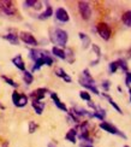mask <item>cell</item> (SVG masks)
Segmentation results:
<instances>
[{
	"mask_svg": "<svg viewBox=\"0 0 131 147\" xmlns=\"http://www.w3.org/2000/svg\"><path fill=\"white\" fill-rule=\"evenodd\" d=\"M79 84L81 86H83L84 88H87L88 90H91L94 94H96V95H99L100 94V92H99V89L96 88V83H95V80L91 77V75H90V72H89V70L88 69H84L83 70V72H82V76L79 77Z\"/></svg>",
	"mask_w": 131,
	"mask_h": 147,
	"instance_id": "obj_1",
	"label": "cell"
},
{
	"mask_svg": "<svg viewBox=\"0 0 131 147\" xmlns=\"http://www.w3.org/2000/svg\"><path fill=\"white\" fill-rule=\"evenodd\" d=\"M69 35L65 30L60 28H55L51 32V41L54 45H57V47H65L67 44Z\"/></svg>",
	"mask_w": 131,
	"mask_h": 147,
	"instance_id": "obj_2",
	"label": "cell"
},
{
	"mask_svg": "<svg viewBox=\"0 0 131 147\" xmlns=\"http://www.w3.org/2000/svg\"><path fill=\"white\" fill-rule=\"evenodd\" d=\"M100 128H101L102 130L110 133V134H113V135H118V136H122L123 139H126L125 134H124L123 131H120V130L118 129L117 127H114L113 124H111L110 122H105V121L101 122V123H100Z\"/></svg>",
	"mask_w": 131,
	"mask_h": 147,
	"instance_id": "obj_3",
	"label": "cell"
},
{
	"mask_svg": "<svg viewBox=\"0 0 131 147\" xmlns=\"http://www.w3.org/2000/svg\"><path fill=\"white\" fill-rule=\"evenodd\" d=\"M96 32L97 34L101 36V39H103L105 41H108L111 39V35H112V30L110 28V26L107 23H99L96 26Z\"/></svg>",
	"mask_w": 131,
	"mask_h": 147,
	"instance_id": "obj_4",
	"label": "cell"
},
{
	"mask_svg": "<svg viewBox=\"0 0 131 147\" xmlns=\"http://www.w3.org/2000/svg\"><path fill=\"white\" fill-rule=\"evenodd\" d=\"M35 64H34V66H33V71H36V70H39V69H41L43 65H48V66H51L52 64H53V58L49 56L48 54V52L43 56L42 58H40V59H37L36 62H34Z\"/></svg>",
	"mask_w": 131,
	"mask_h": 147,
	"instance_id": "obj_5",
	"label": "cell"
},
{
	"mask_svg": "<svg viewBox=\"0 0 131 147\" xmlns=\"http://www.w3.org/2000/svg\"><path fill=\"white\" fill-rule=\"evenodd\" d=\"M12 101H13L15 106L24 107L28 104V96L26 94L18 93V92H13V93H12Z\"/></svg>",
	"mask_w": 131,
	"mask_h": 147,
	"instance_id": "obj_6",
	"label": "cell"
},
{
	"mask_svg": "<svg viewBox=\"0 0 131 147\" xmlns=\"http://www.w3.org/2000/svg\"><path fill=\"white\" fill-rule=\"evenodd\" d=\"M78 10H79V13L82 16L83 20L88 21L90 16H91V7L89 3L87 1H78Z\"/></svg>",
	"mask_w": 131,
	"mask_h": 147,
	"instance_id": "obj_7",
	"label": "cell"
},
{
	"mask_svg": "<svg viewBox=\"0 0 131 147\" xmlns=\"http://www.w3.org/2000/svg\"><path fill=\"white\" fill-rule=\"evenodd\" d=\"M0 10L7 16H12V15L16 13V6L12 1H10V0L0 1Z\"/></svg>",
	"mask_w": 131,
	"mask_h": 147,
	"instance_id": "obj_8",
	"label": "cell"
},
{
	"mask_svg": "<svg viewBox=\"0 0 131 147\" xmlns=\"http://www.w3.org/2000/svg\"><path fill=\"white\" fill-rule=\"evenodd\" d=\"M19 39L24 42V44H27L29 46H37V40L34 38V35L29 32H21L19 34Z\"/></svg>",
	"mask_w": 131,
	"mask_h": 147,
	"instance_id": "obj_9",
	"label": "cell"
},
{
	"mask_svg": "<svg viewBox=\"0 0 131 147\" xmlns=\"http://www.w3.org/2000/svg\"><path fill=\"white\" fill-rule=\"evenodd\" d=\"M49 93V90L47 88H37L35 89L32 94H30V98L32 100H36V101H41L43 98L46 96V94Z\"/></svg>",
	"mask_w": 131,
	"mask_h": 147,
	"instance_id": "obj_10",
	"label": "cell"
},
{
	"mask_svg": "<svg viewBox=\"0 0 131 147\" xmlns=\"http://www.w3.org/2000/svg\"><path fill=\"white\" fill-rule=\"evenodd\" d=\"M55 18H57L59 22H63V23H66L70 21V16H69L67 11L63 7L57 9V11H55Z\"/></svg>",
	"mask_w": 131,
	"mask_h": 147,
	"instance_id": "obj_11",
	"label": "cell"
},
{
	"mask_svg": "<svg viewBox=\"0 0 131 147\" xmlns=\"http://www.w3.org/2000/svg\"><path fill=\"white\" fill-rule=\"evenodd\" d=\"M49 95H51L52 100H53V102H54V105L57 106L59 110H61V111H64V112H67V111H69L67 107H66V105H65L64 102H61V100L59 99V96L57 95V93H54V92H49Z\"/></svg>",
	"mask_w": 131,
	"mask_h": 147,
	"instance_id": "obj_12",
	"label": "cell"
},
{
	"mask_svg": "<svg viewBox=\"0 0 131 147\" xmlns=\"http://www.w3.org/2000/svg\"><path fill=\"white\" fill-rule=\"evenodd\" d=\"M12 64H13L17 69H19L22 71H26V63H24V60H23L21 54H18V56H16L15 58H12Z\"/></svg>",
	"mask_w": 131,
	"mask_h": 147,
	"instance_id": "obj_13",
	"label": "cell"
},
{
	"mask_svg": "<svg viewBox=\"0 0 131 147\" xmlns=\"http://www.w3.org/2000/svg\"><path fill=\"white\" fill-rule=\"evenodd\" d=\"M46 53H47L46 51H41V50H36V48H34V50H30L29 51V57H30V59H32V60L36 62L37 59L42 58Z\"/></svg>",
	"mask_w": 131,
	"mask_h": 147,
	"instance_id": "obj_14",
	"label": "cell"
},
{
	"mask_svg": "<svg viewBox=\"0 0 131 147\" xmlns=\"http://www.w3.org/2000/svg\"><path fill=\"white\" fill-rule=\"evenodd\" d=\"M51 16H53V9H52V6L49 4H46V10L43 11L42 13L39 15V20L45 21V20H48Z\"/></svg>",
	"mask_w": 131,
	"mask_h": 147,
	"instance_id": "obj_15",
	"label": "cell"
},
{
	"mask_svg": "<svg viewBox=\"0 0 131 147\" xmlns=\"http://www.w3.org/2000/svg\"><path fill=\"white\" fill-rule=\"evenodd\" d=\"M54 72H55V75H57L58 77L63 78L64 81H65V82H67V83H70V82L72 81V78L67 75V74L65 72V70H64L63 68H57V69H55V71H54Z\"/></svg>",
	"mask_w": 131,
	"mask_h": 147,
	"instance_id": "obj_16",
	"label": "cell"
},
{
	"mask_svg": "<svg viewBox=\"0 0 131 147\" xmlns=\"http://www.w3.org/2000/svg\"><path fill=\"white\" fill-rule=\"evenodd\" d=\"M42 3L41 1H37V0H28V1H24L23 3V6L26 9H28V7H33V9H35V10H40L41 7H42Z\"/></svg>",
	"mask_w": 131,
	"mask_h": 147,
	"instance_id": "obj_17",
	"label": "cell"
},
{
	"mask_svg": "<svg viewBox=\"0 0 131 147\" xmlns=\"http://www.w3.org/2000/svg\"><path fill=\"white\" fill-rule=\"evenodd\" d=\"M32 106H33V109L35 110V112H36L37 115H42L43 110H45V102L32 100Z\"/></svg>",
	"mask_w": 131,
	"mask_h": 147,
	"instance_id": "obj_18",
	"label": "cell"
},
{
	"mask_svg": "<svg viewBox=\"0 0 131 147\" xmlns=\"http://www.w3.org/2000/svg\"><path fill=\"white\" fill-rule=\"evenodd\" d=\"M93 117H95V118L100 119L101 122H103V119H105V117H106V111H105L102 107L96 106L95 110H94V112H93Z\"/></svg>",
	"mask_w": 131,
	"mask_h": 147,
	"instance_id": "obj_19",
	"label": "cell"
},
{
	"mask_svg": "<svg viewBox=\"0 0 131 147\" xmlns=\"http://www.w3.org/2000/svg\"><path fill=\"white\" fill-rule=\"evenodd\" d=\"M65 139L67 140L69 142L76 144V140H77V130H76V129H70V130L66 133Z\"/></svg>",
	"mask_w": 131,
	"mask_h": 147,
	"instance_id": "obj_20",
	"label": "cell"
},
{
	"mask_svg": "<svg viewBox=\"0 0 131 147\" xmlns=\"http://www.w3.org/2000/svg\"><path fill=\"white\" fill-rule=\"evenodd\" d=\"M52 53L54 54L55 57H58L60 59H66V53H65V51L63 50V48H60V47L54 46L52 48Z\"/></svg>",
	"mask_w": 131,
	"mask_h": 147,
	"instance_id": "obj_21",
	"label": "cell"
},
{
	"mask_svg": "<svg viewBox=\"0 0 131 147\" xmlns=\"http://www.w3.org/2000/svg\"><path fill=\"white\" fill-rule=\"evenodd\" d=\"M102 95H103V96L106 98V99H107V100H108V102L111 104V105H112V106H113V109L116 110V111H117V112H119L120 115H123V111H122V109L119 107V105H118V104H117V102H116V101H114L113 99H112V98H111V96H110V95H108L107 93H103Z\"/></svg>",
	"mask_w": 131,
	"mask_h": 147,
	"instance_id": "obj_22",
	"label": "cell"
},
{
	"mask_svg": "<svg viewBox=\"0 0 131 147\" xmlns=\"http://www.w3.org/2000/svg\"><path fill=\"white\" fill-rule=\"evenodd\" d=\"M5 40H7L11 45H18L19 44V38L16 35V34H7L4 36Z\"/></svg>",
	"mask_w": 131,
	"mask_h": 147,
	"instance_id": "obj_23",
	"label": "cell"
},
{
	"mask_svg": "<svg viewBox=\"0 0 131 147\" xmlns=\"http://www.w3.org/2000/svg\"><path fill=\"white\" fill-rule=\"evenodd\" d=\"M122 22L125 24L126 27H131V10L124 12L122 16Z\"/></svg>",
	"mask_w": 131,
	"mask_h": 147,
	"instance_id": "obj_24",
	"label": "cell"
},
{
	"mask_svg": "<svg viewBox=\"0 0 131 147\" xmlns=\"http://www.w3.org/2000/svg\"><path fill=\"white\" fill-rule=\"evenodd\" d=\"M81 41H82V45H83V48H88L89 45H90V39L88 35H85L84 33H79L78 34Z\"/></svg>",
	"mask_w": 131,
	"mask_h": 147,
	"instance_id": "obj_25",
	"label": "cell"
},
{
	"mask_svg": "<svg viewBox=\"0 0 131 147\" xmlns=\"http://www.w3.org/2000/svg\"><path fill=\"white\" fill-rule=\"evenodd\" d=\"M23 80H24V82H26L27 84H32L33 81H34V76H33V74L30 72V71H24L23 72Z\"/></svg>",
	"mask_w": 131,
	"mask_h": 147,
	"instance_id": "obj_26",
	"label": "cell"
},
{
	"mask_svg": "<svg viewBox=\"0 0 131 147\" xmlns=\"http://www.w3.org/2000/svg\"><path fill=\"white\" fill-rule=\"evenodd\" d=\"M79 98H81L82 100H85V101H90V100H91L90 93H88L87 90H82V92H79Z\"/></svg>",
	"mask_w": 131,
	"mask_h": 147,
	"instance_id": "obj_27",
	"label": "cell"
},
{
	"mask_svg": "<svg viewBox=\"0 0 131 147\" xmlns=\"http://www.w3.org/2000/svg\"><path fill=\"white\" fill-rule=\"evenodd\" d=\"M117 63H118V68L119 69H122L123 71H128V64H126V62L124 59H118L117 60Z\"/></svg>",
	"mask_w": 131,
	"mask_h": 147,
	"instance_id": "obj_28",
	"label": "cell"
},
{
	"mask_svg": "<svg viewBox=\"0 0 131 147\" xmlns=\"http://www.w3.org/2000/svg\"><path fill=\"white\" fill-rule=\"evenodd\" d=\"M108 69H110V72H111V74H116V72H117V70L119 69V68H118L117 60H114V62H111V63H110Z\"/></svg>",
	"mask_w": 131,
	"mask_h": 147,
	"instance_id": "obj_29",
	"label": "cell"
},
{
	"mask_svg": "<svg viewBox=\"0 0 131 147\" xmlns=\"http://www.w3.org/2000/svg\"><path fill=\"white\" fill-rule=\"evenodd\" d=\"M1 78L4 80L5 82H7V84L12 86V87H15V88H17V87H18V84L13 81V80H11V78H9V77H6V76H1Z\"/></svg>",
	"mask_w": 131,
	"mask_h": 147,
	"instance_id": "obj_30",
	"label": "cell"
},
{
	"mask_svg": "<svg viewBox=\"0 0 131 147\" xmlns=\"http://www.w3.org/2000/svg\"><path fill=\"white\" fill-rule=\"evenodd\" d=\"M37 129V124L35 123V122H30V123H29V133L30 134H33V133H35V130Z\"/></svg>",
	"mask_w": 131,
	"mask_h": 147,
	"instance_id": "obj_31",
	"label": "cell"
},
{
	"mask_svg": "<svg viewBox=\"0 0 131 147\" xmlns=\"http://www.w3.org/2000/svg\"><path fill=\"white\" fill-rule=\"evenodd\" d=\"M91 48H93V51H94L95 53H96V56H97V58L100 59V56H101V51H100V48L96 46V45H91Z\"/></svg>",
	"mask_w": 131,
	"mask_h": 147,
	"instance_id": "obj_32",
	"label": "cell"
},
{
	"mask_svg": "<svg viewBox=\"0 0 131 147\" xmlns=\"http://www.w3.org/2000/svg\"><path fill=\"white\" fill-rule=\"evenodd\" d=\"M101 87H102V88H103L106 92H107V90L110 89V87H111V83L107 81V80H106V81H103V82L101 83Z\"/></svg>",
	"mask_w": 131,
	"mask_h": 147,
	"instance_id": "obj_33",
	"label": "cell"
},
{
	"mask_svg": "<svg viewBox=\"0 0 131 147\" xmlns=\"http://www.w3.org/2000/svg\"><path fill=\"white\" fill-rule=\"evenodd\" d=\"M125 84L128 87H130L131 84V72H126V76H125Z\"/></svg>",
	"mask_w": 131,
	"mask_h": 147,
	"instance_id": "obj_34",
	"label": "cell"
},
{
	"mask_svg": "<svg viewBox=\"0 0 131 147\" xmlns=\"http://www.w3.org/2000/svg\"><path fill=\"white\" fill-rule=\"evenodd\" d=\"M81 147H93V145H81Z\"/></svg>",
	"mask_w": 131,
	"mask_h": 147,
	"instance_id": "obj_35",
	"label": "cell"
},
{
	"mask_svg": "<svg viewBox=\"0 0 131 147\" xmlns=\"http://www.w3.org/2000/svg\"><path fill=\"white\" fill-rule=\"evenodd\" d=\"M129 95H130V102H131V87H129Z\"/></svg>",
	"mask_w": 131,
	"mask_h": 147,
	"instance_id": "obj_36",
	"label": "cell"
},
{
	"mask_svg": "<svg viewBox=\"0 0 131 147\" xmlns=\"http://www.w3.org/2000/svg\"><path fill=\"white\" fill-rule=\"evenodd\" d=\"M48 147H55V146H54L53 144H49V145H48Z\"/></svg>",
	"mask_w": 131,
	"mask_h": 147,
	"instance_id": "obj_37",
	"label": "cell"
},
{
	"mask_svg": "<svg viewBox=\"0 0 131 147\" xmlns=\"http://www.w3.org/2000/svg\"><path fill=\"white\" fill-rule=\"evenodd\" d=\"M0 109H5V107H4L3 105H1V104H0Z\"/></svg>",
	"mask_w": 131,
	"mask_h": 147,
	"instance_id": "obj_38",
	"label": "cell"
},
{
	"mask_svg": "<svg viewBox=\"0 0 131 147\" xmlns=\"http://www.w3.org/2000/svg\"><path fill=\"white\" fill-rule=\"evenodd\" d=\"M124 147H130V146H128V145H125V146H124Z\"/></svg>",
	"mask_w": 131,
	"mask_h": 147,
	"instance_id": "obj_39",
	"label": "cell"
},
{
	"mask_svg": "<svg viewBox=\"0 0 131 147\" xmlns=\"http://www.w3.org/2000/svg\"><path fill=\"white\" fill-rule=\"evenodd\" d=\"M4 147H6V146H4Z\"/></svg>",
	"mask_w": 131,
	"mask_h": 147,
	"instance_id": "obj_40",
	"label": "cell"
}]
</instances>
